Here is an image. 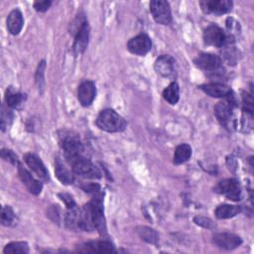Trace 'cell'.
<instances>
[{
	"label": "cell",
	"instance_id": "cell-20",
	"mask_svg": "<svg viewBox=\"0 0 254 254\" xmlns=\"http://www.w3.org/2000/svg\"><path fill=\"white\" fill-rule=\"evenodd\" d=\"M7 29L10 34L18 35L24 25V19L19 9L12 10L7 17Z\"/></svg>",
	"mask_w": 254,
	"mask_h": 254
},
{
	"label": "cell",
	"instance_id": "cell-15",
	"mask_svg": "<svg viewBox=\"0 0 254 254\" xmlns=\"http://www.w3.org/2000/svg\"><path fill=\"white\" fill-rule=\"evenodd\" d=\"M199 88L209 95L210 97L214 98H230L232 97V90L231 88L220 82H211L199 85Z\"/></svg>",
	"mask_w": 254,
	"mask_h": 254
},
{
	"label": "cell",
	"instance_id": "cell-23",
	"mask_svg": "<svg viewBox=\"0 0 254 254\" xmlns=\"http://www.w3.org/2000/svg\"><path fill=\"white\" fill-rule=\"evenodd\" d=\"M240 211H241V207L238 205L220 204L215 208L214 214L218 219H226V218H231L237 215Z\"/></svg>",
	"mask_w": 254,
	"mask_h": 254
},
{
	"label": "cell",
	"instance_id": "cell-21",
	"mask_svg": "<svg viewBox=\"0 0 254 254\" xmlns=\"http://www.w3.org/2000/svg\"><path fill=\"white\" fill-rule=\"evenodd\" d=\"M66 214H65V225L67 228L71 230H77L79 228L80 222V208L77 207L76 203L72 206L66 207Z\"/></svg>",
	"mask_w": 254,
	"mask_h": 254
},
{
	"label": "cell",
	"instance_id": "cell-6",
	"mask_svg": "<svg viewBox=\"0 0 254 254\" xmlns=\"http://www.w3.org/2000/svg\"><path fill=\"white\" fill-rule=\"evenodd\" d=\"M150 11L154 20L161 25H169L172 21V13L169 2L154 0L150 2Z\"/></svg>",
	"mask_w": 254,
	"mask_h": 254
},
{
	"label": "cell",
	"instance_id": "cell-24",
	"mask_svg": "<svg viewBox=\"0 0 254 254\" xmlns=\"http://www.w3.org/2000/svg\"><path fill=\"white\" fill-rule=\"evenodd\" d=\"M190 156H191V147L189 144H181L175 150L173 162L176 165H181L189 161Z\"/></svg>",
	"mask_w": 254,
	"mask_h": 254
},
{
	"label": "cell",
	"instance_id": "cell-13",
	"mask_svg": "<svg viewBox=\"0 0 254 254\" xmlns=\"http://www.w3.org/2000/svg\"><path fill=\"white\" fill-rule=\"evenodd\" d=\"M154 67L157 73L164 77L174 78L176 76L175 61L171 56L163 55L159 57L155 62Z\"/></svg>",
	"mask_w": 254,
	"mask_h": 254
},
{
	"label": "cell",
	"instance_id": "cell-5",
	"mask_svg": "<svg viewBox=\"0 0 254 254\" xmlns=\"http://www.w3.org/2000/svg\"><path fill=\"white\" fill-rule=\"evenodd\" d=\"M203 42L207 46L221 48L230 43V38L217 25H209L203 31Z\"/></svg>",
	"mask_w": 254,
	"mask_h": 254
},
{
	"label": "cell",
	"instance_id": "cell-7",
	"mask_svg": "<svg viewBox=\"0 0 254 254\" xmlns=\"http://www.w3.org/2000/svg\"><path fill=\"white\" fill-rule=\"evenodd\" d=\"M214 190L231 200H239L241 197V188L239 182L235 179H225L220 181L215 186Z\"/></svg>",
	"mask_w": 254,
	"mask_h": 254
},
{
	"label": "cell",
	"instance_id": "cell-16",
	"mask_svg": "<svg viewBox=\"0 0 254 254\" xmlns=\"http://www.w3.org/2000/svg\"><path fill=\"white\" fill-rule=\"evenodd\" d=\"M77 251L84 253H110L114 252L115 249L113 244L108 240H95L79 245Z\"/></svg>",
	"mask_w": 254,
	"mask_h": 254
},
{
	"label": "cell",
	"instance_id": "cell-35",
	"mask_svg": "<svg viewBox=\"0 0 254 254\" xmlns=\"http://www.w3.org/2000/svg\"><path fill=\"white\" fill-rule=\"evenodd\" d=\"M51 5H52V1H48V0L36 1L34 3V8L37 12H45L50 8Z\"/></svg>",
	"mask_w": 254,
	"mask_h": 254
},
{
	"label": "cell",
	"instance_id": "cell-31",
	"mask_svg": "<svg viewBox=\"0 0 254 254\" xmlns=\"http://www.w3.org/2000/svg\"><path fill=\"white\" fill-rule=\"evenodd\" d=\"M45 68H46V63H45V61H42L41 63H39V65H38V68H37V72H36V82L38 84L39 89L40 88H44Z\"/></svg>",
	"mask_w": 254,
	"mask_h": 254
},
{
	"label": "cell",
	"instance_id": "cell-1",
	"mask_svg": "<svg viewBox=\"0 0 254 254\" xmlns=\"http://www.w3.org/2000/svg\"><path fill=\"white\" fill-rule=\"evenodd\" d=\"M97 127L109 133L121 132L126 128L125 119L113 109H103L95 121Z\"/></svg>",
	"mask_w": 254,
	"mask_h": 254
},
{
	"label": "cell",
	"instance_id": "cell-3",
	"mask_svg": "<svg viewBox=\"0 0 254 254\" xmlns=\"http://www.w3.org/2000/svg\"><path fill=\"white\" fill-rule=\"evenodd\" d=\"M86 204L89 208L95 229L99 232L100 235L106 236L107 229H106V223H105V218H104L102 194L100 193V191L94 193L92 198L90 199V201L87 202Z\"/></svg>",
	"mask_w": 254,
	"mask_h": 254
},
{
	"label": "cell",
	"instance_id": "cell-34",
	"mask_svg": "<svg viewBox=\"0 0 254 254\" xmlns=\"http://www.w3.org/2000/svg\"><path fill=\"white\" fill-rule=\"evenodd\" d=\"M193 221L197 224L200 225L204 228H212L214 226V223L212 222L211 219L207 218V217H203V216H195Z\"/></svg>",
	"mask_w": 254,
	"mask_h": 254
},
{
	"label": "cell",
	"instance_id": "cell-29",
	"mask_svg": "<svg viewBox=\"0 0 254 254\" xmlns=\"http://www.w3.org/2000/svg\"><path fill=\"white\" fill-rule=\"evenodd\" d=\"M15 220V214L13 209L11 208V206L9 205H5L2 208V212H1V223L4 226H10L12 225V223Z\"/></svg>",
	"mask_w": 254,
	"mask_h": 254
},
{
	"label": "cell",
	"instance_id": "cell-8",
	"mask_svg": "<svg viewBox=\"0 0 254 254\" xmlns=\"http://www.w3.org/2000/svg\"><path fill=\"white\" fill-rule=\"evenodd\" d=\"M127 49L134 55L145 56L152 49V41L146 34H139L129 40Z\"/></svg>",
	"mask_w": 254,
	"mask_h": 254
},
{
	"label": "cell",
	"instance_id": "cell-36",
	"mask_svg": "<svg viewBox=\"0 0 254 254\" xmlns=\"http://www.w3.org/2000/svg\"><path fill=\"white\" fill-rule=\"evenodd\" d=\"M59 196L64 202L66 207H69V206H72V205L75 204L72 196L70 194H68V193H59Z\"/></svg>",
	"mask_w": 254,
	"mask_h": 254
},
{
	"label": "cell",
	"instance_id": "cell-25",
	"mask_svg": "<svg viewBox=\"0 0 254 254\" xmlns=\"http://www.w3.org/2000/svg\"><path fill=\"white\" fill-rule=\"evenodd\" d=\"M163 97L170 104H176L180 98V89L176 81L171 82L163 91Z\"/></svg>",
	"mask_w": 254,
	"mask_h": 254
},
{
	"label": "cell",
	"instance_id": "cell-17",
	"mask_svg": "<svg viewBox=\"0 0 254 254\" xmlns=\"http://www.w3.org/2000/svg\"><path fill=\"white\" fill-rule=\"evenodd\" d=\"M95 95H96V87L93 81L86 80V81H83L78 86L77 99L82 106L84 107L89 106L93 102Z\"/></svg>",
	"mask_w": 254,
	"mask_h": 254
},
{
	"label": "cell",
	"instance_id": "cell-11",
	"mask_svg": "<svg viewBox=\"0 0 254 254\" xmlns=\"http://www.w3.org/2000/svg\"><path fill=\"white\" fill-rule=\"evenodd\" d=\"M212 242L219 248L232 250L239 247L242 243L240 236L230 232H219L215 233L212 237Z\"/></svg>",
	"mask_w": 254,
	"mask_h": 254
},
{
	"label": "cell",
	"instance_id": "cell-2",
	"mask_svg": "<svg viewBox=\"0 0 254 254\" xmlns=\"http://www.w3.org/2000/svg\"><path fill=\"white\" fill-rule=\"evenodd\" d=\"M67 162L71 166L72 172L79 177L85 179H99L101 178L100 170L88 159L82 155H78L67 159Z\"/></svg>",
	"mask_w": 254,
	"mask_h": 254
},
{
	"label": "cell",
	"instance_id": "cell-12",
	"mask_svg": "<svg viewBox=\"0 0 254 254\" xmlns=\"http://www.w3.org/2000/svg\"><path fill=\"white\" fill-rule=\"evenodd\" d=\"M89 39V25L87 21H83L77 28L74 42H73V52L75 55L82 54L88 45Z\"/></svg>",
	"mask_w": 254,
	"mask_h": 254
},
{
	"label": "cell",
	"instance_id": "cell-14",
	"mask_svg": "<svg viewBox=\"0 0 254 254\" xmlns=\"http://www.w3.org/2000/svg\"><path fill=\"white\" fill-rule=\"evenodd\" d=\"M24 160L27 166L30 168V170L34 172L38 178H40L45 182H48L50 180V176L47 168L45 167L42 160L36 154H33V153L25 154Z\"/></svg>",
	"mask_w": 254,
	"mask_h": 254
},
{
	"label": "cell",
	"instance_id": "cell-10",
	"mask_svg": "<svg viewBox=\"0 0 254 254\" xmlns=\"http://www.w3.org/2000/svg\"><path fill=\"white\" fill-rule=\"evenodd\" d=\"M199 5L205 14L222 15L231 11L233 3L229 0H203Z\"/></svg>",
	"mask_w": 254,
	"mask_h": 254
},
{
	"label": "cell",
	"instance_id": "cell-26",
	"mask_svg": "<svg viewBox=\"0 0 254 254\" xmlns=\"http://www.w3.org/2000/svg\"><path fill=\"white\" fill-rule=\"evenodd\" d=\"M4 253L6 254H16V253H21V254H27L29 253V245L27 242L24 241H14L11 243H8L4 250Z\"/></svg>",
	"mask_w": 254,
	"mask_h": 254
},
{
	"label": "cell",
	"instance_id": "cell-30",
	"mask_svg": "<svg viewBox=\"0 0 254 254\" xmlns=\"http://www.w3.org/2000/svg\"><path fill=\"white\" fill-rule=\"evenodd\" d=\"M243 101V110L252 116L253 114V96L252 93L244 92L242 95Z\"/></svg>",
	"mask_w": 254,
	"mask_h": 254
},
{
	"label": "cell",
	"instance_id": "cell-37",
	"mask_svg": "<svg viewBox=\"0 0 254 254\" xmlns=\"http://www.w3.org/2000/svg\"><path fill=\"white\" fill-rule=\"evenodd\" d=\"M54 216L52 219L56 222H59L60 221V214H59V211H58V208L57 207H51L48 211V216L51 217V216Z\"/></svg>",
	"mask_w": 254,
	"mask_h": 254
},
{
	"label": "cell",
	"instance_id": "cell-33",
	"mask_svg": "<svg viewBox=\"0 0 254 254\" xmlns=\"http://www.w3.org/2000/svg\"><path fill=\"white\" fill-rule=\"evenodd\" d=\"M11 120H12L11 112H9L8 110L6 112V110L2 106V112H1V129H2V131H4V129L10 124Z\"/></svg>",
	"mask_w": 254,
	"mask_h": 254
},
{
	"label": "cell",
	"instance_id": "cell-28",
	"mask_svg": "<svg viewBox=\"0 0 254 254\" xmlns=\"http://www.w3.org/2000/svg\"><path fill=\"white\" fill-rule=\"evenodd\" d=\"M138 233L140 235V237L149 242V243H153V244H156L157 241L159 240V235L158 233L156 232V230L150 228V227H147V226H141L138 228Z\"/></svg>",
	"mask_w": 254,
	"mask_h": 254
},
{
	"label": "cell",
	"instance_id": "cell-19",
	"mask_svg": "<svg viewBox=\"0 0 254 254\" xmlns=\"http://www.w3.org/2000/svg\"><path fill=\"white\" fill-rule=\"evenodd\" d=\"M233 110V100L232 97L226 98V100L222 102H218L214 106V114L217 118V120L223 124L224 126H227L230 117L232 115Z\"/></svg>",
	"mask_w": 254,
	"mask_h": 254
},
{
	"label": "cell",
	"instance_id": "cell-9",
	"mask_svg": "<svg viewBox=\"0 0 254 254\" xmlns=\"http://www.w3.org/2000/svg\"><path fill=\"white\" fill-rule=\"evenodd\" d=\"M194 64L205 71L215 72L221 67V60L218 56L208 53H202L193 60Z\"/></svg>",
	"mask_w": 254,
	"mask_h": 254
},
{
	"label": "cell",
	"instance_id": "cell-4",
	"mask_svg": "<svg viewBox=\"0 0 254 254\" xmlns=\"http://www.w3.org/2000/svg\"><path fill=\"white\" fill-rule=\"evenodd\" d=\"M60 145L64 150L66 160L78 155H82L83 146L77 135L70 132H64L63 135L60 136Z\"/></svg>",
	"mask_w": 254,
	"mask_h": 254
},
{
	"label": "cell",
	"instance_id": "cell-27",
	"mask_svg": "<svg viewBox=\"0 0 254 254\" xmlns=\"http://www.w3.org/2000/svg\"><path fill=\"white\" fill-rule=\"evenodd\" d=\"M24 99H25L24 94H22L20 92H17V91H14L11 88L7 90L5 100H6V103L9 107H12V108L18 107L24 101Z\"/></svg>",
	"mask_w": 254,
	"mask_h": 254
},
{
	"label": "cell",
	"instance_id": "cell-22",
	"mask_svg": "<svg viewBox=\"0 0 254 254\" xmlns=\"http://www.w3.org/2000/svg\"><path fill=\"white\" fill-rule=\"evenodd\" d=\"M56 168L55 173L59 181H61L64 185H70L73 183L74 178L71 172L65 167V165L63 163V161L60 158L56 159Z\"/></svg>",
	"mask_w": 254,
	"mask_h": 254
},
{
	"label": "cell",
	"instance_id": "cell-18",
	"mask_svg": "<svg viewBox=\"0 0 254 254\" xmlns=\"http://www.w3.org/2000/svg\"><path fill=\"white\" fill-rule=\"evenodd\" d=\"M18 174L22 183L25 185V187L31 193L39 194L42 191V189H43L42 183L36 180L32 176V174L26 168H24L20 163L18 164Z\"/></svg>",
	"mask_w": 254,
	"mask_h": 254
},
{
	"label": "cell",
	"instance_id": "cell-32",
	"mask_svg": "<svg viewBox=\"0 0 254 254\" xmlns=\"http://www.w3.org/2000/svg\"><path fill=\"white\" fill-rule=\"evenodd\" d=\"M1 157H2L3 160H5L6 162H9L13 165H18L19 164L18 157L15 155V153L12 150L2 149L1 150Z\"/></svg>",
	"mask_w": 254,
	"mask_h": 254
}]
</instances>
